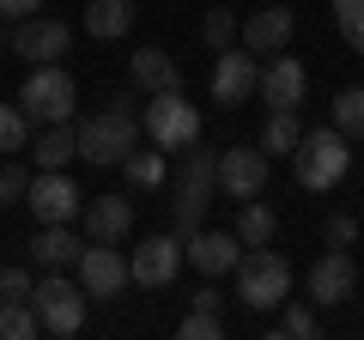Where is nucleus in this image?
Returning <instances> with one entry per match:
<instances>
[{
  "mask_svg": "<svg viewBox=\"0 0 364 340\" xmlns=\"http://www.w3.org/2000/svg\"><path fill=\"white\" fill-rule=\"evenodd\" d=\"M73 97L79 92H73V79H67V67L61 61H43V67H31L18 104H25L31 122H73Z\"/></svg>",
  "mask_w": 364,
  "mask_h": 340,
  "instance_id": "7",
  "label": "nucleus"
},
{
  "mask_svg": "<svg viewBox=\"0 0 364 340\" xmlns=\"http://www.w3.org/2000/svg\"><path fill=\"white\" fill-rule=\"evenodd\" d=\"M219 188L231 201H255L267 188V152H261V140L255 146H225L219 152Z\"/></svg>",
  "mask_w": 364,
  "mask_h": 340,
  "instance_id": "10",
  "label": "nucleus"
},
{
  "mask_svg": "<svg viewBox=\"0 0 364 340\" xmlns=\"http://www.w3.org/2000/svg\"><path fill=\"white\" fill-rule=\"evenodd\" d=\"M219 183V158H207V146H182L176 170H170V188H176V201H170V225H176V237H195L200 231V213H207V188Z\"/></svg>",
  "mask_w": 364,
  "mask_h": 340,
  "instance_id": "2",
  "label": "nucleus"
},
{
  "mask_svg": "<svg viewBox=\"0 0 364 340\" xmlns=\"http://www.w3.org/2000/svg\"><path fill=\"white\" fill-rule=\"evenodd\" d=\"M182 237L170 231V237H146L140 249H134L128 262H134V286H146V292H164L170 280H176V267H182Z\"/></svg>",
  "mask_w": 364,
  "mask_h": 340,
  "instance_id": "11",
  "label": "nucleus"
},
{
  "mask_svg": "<svg viewBox=\"0 0 364 340\" xmlns=\"http://www.w3.org/2000/svg\"><path fill=\"white\" fill-rule=\"evenodd\" d=\"M25 207L37 213L43 225H73L79 213H85V188H79L67 170H37V176H31Z\"/></svg>",
  "mask_w": 364,
  "mask_h": 340,
  "instance_id": "8",
  "label": "nucleus"
},
{
  "mask_svg": "<svg viewBox=\"0 0 364 340\" xmlns=\"http://www.w3.org/2000/svg\"><path fill=\"white\" fill-rule=\"evenodd\" d=\"M279 334H286V340H316V334H322V316H316L310 304H286V322H279Z\"/></svg>",
  "mask_w": 364,
  "mask_h": 340,
  "instance_id": "29",
  "label": "nucleus"
},
{
  "mask_svg": "<svg viewBox=\"0 0 364 340\" xmlns=\"http://www.w3.org/2000/svg\"><path fill=\"white\" fill-rule=\"evenodd\" d=\"M140 134H146V128H140V116H134V97L116 92L104 116L79 122V158L97 164V170H109V164H122V158L140 146Z\"/></svg>",
  "mask_w": 364,
  "mask_h": 340,
  "instance_id": "1",
  "label": "nucleus"
},
{
  "mask_svg": "<svg viewBox=\"0 0 364 340\" xmlns=\"http://www.w3.org/2000/svg\"><path fill=\"white\" fill-rule=\"evenodd\" d=\"M43 334V316L31 310V298H0V340H31Z\"/></svg>",
  "mask_w": 364,
  "mask_h": 340,
  "instance_id": "25",
  "label": "nucleus"
},
{
  "mask_svg": "<svg viewBox=\"0 0 364 340\" xmlns=\"http://www.w3.org/2000/svg\"><path fill=\"white\" fill-rule=\"evenodd\" d=\"M31 195V170L25 164H6L0 170V207H13V201H25Z\"/></svg>",
  "mask_w": 364,
  "mask_h": 340,
  "instance_id": "32",
  "label": "nucleus"
},
{
  "mask_svg": "<svg viewBox=\"0 0 364 340\" xmlns=\"http://www.w3.org/2000/svg\"><path fill=\"white\" fill-rule=\"evenodd\" d=\"M85 298L91 292L79 286V280H67V267H49V280L31 292V310L43 316L49 334H79V328H85Z\"/></svg>",
  "mask_w": 364,
  "mask_h": 340,
  "instance_id": "5",
  "label": "nucleus"
},
{
  "mask_svg": "<svg viewBox=\"0 0 364 340\" xmlns=\"http://www.w3.org/2000/svg\"><path fill=\"white\" fill-rule=\"evenodd\" d=\"M328 243L352 249V243H358V219H352V213H334V219H328Z\"/></svg>",
  "mask_w": 364,
  "mask_h": 340,
  "instance_id": "33",
  "label": "nucleus"
},
{
  "mask_svg": "<svg viewBox=\"0 0 364 340\" xmlns=\"http://www.w3.org/2000/svg\"><path fill=\"white\" fill-rule=\"evenodd\" d=\"M182 249H188V262L200 267V280L237 274V262L249 255V243L237 231H195V237H182Z\"/></svg>",
  "mask_w": 364,
  "mask_h": 340,
  "instance_id": "12",
  "label": "nucleus"
},
{
  "mask_svg": "<svg viewBox=\"0 0 364 340\" xmlns=\"http://www.w3.org/2000/svg\"><path fill=\"white\" fill-rule=\"evenodd\" d=\"M346 43H352V49H358V55H364V25H358V31H352V37H346Z\"/></svg>",
  "mask_w": 364,
  "mask_h": 340,
  "instance_id": "37",
  "label": "nucleus"
},
{
  "mask_svg": "<svg viewBox=\"0 0 364 340\" xmlns=\"http://www.w3.org/2000/svg\"><path fill=\"white\" fill-rule=\"evenodd\" d=\"M358 292V267H352V249H328L322 262L310 267V298L316 304H346Z\"/></svg>",
  "mask_w": 364,
  "mask_h": 340,
  "instance_id": "15",
  "label": "nucleus"
},
{
  "mask_svg": "<svg viewBox=\"0 0 364 340\" xmlns=\"http://www.w3.org/2000/svg\"><path fill=\"white\" fill-rule=\"evenodd\" d=\"M273 231H279V213L261 207V201H243V213H237V237H243L249 249H261V243H273Z\"/></svg>",
  "mask_w": 364,
  "mask_h": 340,
  "instance_id": "26",
  "label": "nucleus"
},
{
  "mask_svg": "<svg viewBox=\"0 0 364 340\" xmlns=\"http://www.w3.org/2000/svg\"><path fill=\"white\" fill-rule=\"evenodd\" d=\"M261 97H267V110H298L304 104V61L267 55V67H261Z\"/></svg>",
  "mask_w": 364,
  "mask_h": 340,
  "instance_id": "18",
  "label": "nucleus"
},
{
  "mask_svg": "<svg viewBox=\"0 0 364 340\" xmlns=\"http://www.w3.org/2000/svg\"><path fill=\"white\" fill-rule=\"evenodd\" d=\"M85 243H79L67 225H43V237H31V262L37 267H79Z\"/></svg>",
  "mask_w": 364,
  "mask_h": 340,
  "instance_id": "21",
  "label": "nucleus"
},
{
  "mask_svg": "<svg viewBox=\"0 0 364 340\" xmlns=\"http://www.w3.org/2000/svg\"><path fill=\"white\" fill-rule=\"evenodd\" d=\"M146 140L164 146V152H182V146L200 140V110L188 104L182 92H152V104H146Z\"/></svg>",
  "mask_w": 364,
  "mask_h": 340,
  "instance_id": "6",
  "label": "nucleus"
},
{
  "mask_svg": "<svg viewBox=\"0 0 364 340\" xmlns=\"http://www.w3.org/2000/svg\"><path fill=\"white\" fill-rule=\"evenodd\" d=\"M261 92V67L249 49H219V67H213V97H219L225 110L243 104V97Z\"/></svg>",
  "mask_w": 364,
  "mask_h": 340,
  "instance_id": "14",
  "label": "nucleus"
},
{
  "mask_svg": "<svg viewBox=\"0 0 364 340\" xmlns=\"http://www.w3.org/2000/svg\"><path fill=\"white\" fill-rule=\"evenodd\" d=\"M291 164H298V183L310 188V195H328V188H340V176L352 170V134H340V128L304 134L298 152H291Z\"/></svg>",
  "mask_w": 364,
  "mask_h": 340,
  "instance_id": "3",
  "label": "nucleus"
},
{
  "mask_svg": "<svg viewBox=\"0 0 364 340\" xmlns=\"http://www.w3.org/2000/svg\"><path fill=\"white\" fill-rule=\"evenodd\" d=\"M176 334H182V340H219V334H225V328H219V310H188Z\"/></svg>",
  "mask_w": 364,
  "mask_h": 340,
  "instance_id": "31",
  "label": "nucleus"
},
{
  "mask_svg": "<svg viewBox=\"0 0 364 340\" xmlns=\"http://www.w3.org/2000/svg\"><path fill=\"white\" fill-rule=\"evenodd\" d=\"M128 231H134V201L128 195L85 201V243H122Z\"/></svg>",
  "mask_w": 364,
  "mask_h": 340,
  "instance_id": "16",
  "label": "nucleus"
},
{
  "mask_svg": "<svg viewBox=\"0 0 364 340\" xmlns=\"http://www.w3.org/2000/svg\"><path fill=\"white\" fill-rule=\"evenodd\" d=\"M31 292L37 286H31L25 267H0V298H31Z\"/></svg>",
  "mask_w": 364,
  "mask_h": 340,
  "instance_id": "34",
  "label": "nucleus"
},
{
  "mask_svg": "<svg viewBox=\"0 0 364 340\" xmlns=\"http://www.w3.org/2000/svg\"><path fill=\"white\" fill-rule=\"evenodd\" d=\"M128 25H134V0H85V31L97 43L128 37Z\"/></svg>",
  "mask_w": 364,
  "mask_h": 340,
  "instance_id": "22",
  "label": "nucleus"
},
{
  "mask_svg": "<svg viewBox=\"0 0 364 340\" xmlns=\"http://www.w3.org/2000/svg\"><path fill=\"white\" fill-rule=\"evenodd\" d=\"M334 128L352 134V140H364V85H346L334 97Z\"/></svg>",
  "mask_w": 364,
  "mask_h": 340,
  "instance_id": "28",
  "label": "nucleus"
},
{
  "mask_svg": "<svg viewBox=\"0 0 364 340\" xmlns=\"http://www.w3.org/2000/svg\"><path fill=\"white\" fill-rule=\"evenodd\" d=\"M291 31H298L291 6H261V13L243 18V43H249L255 55H279V49H291Z\"/></svg>",
  "mask_w": 364,
  "mask_h": 340,
  "instance_id": "17",
  "label": "nucleus"
},
{
  "mask_svg": "<svg viewBox=\"0 0 364 340\" xmlns=\"http://www.w3.org/2000/svg\"><path fill=\"white\" fill-rule=\"evenodd\" d=\"M200 37H207V49H231V43H237V18L225 13V6H213L207 25H200Z\"/></svg>",
  "mask_w": 364,
  "mask_h": 340,
  "instance_id": "30",
  "label": "nucleus"
},
{
  "mask_svg": "<svg viewBox=\"0 0 364 340\" xmlns=\"http://www.w3.org/2000/svg\"><path fill=\"white\" fill-rule=\"evenodd\" d=\"M298 140H304L298 110H267V128H261V152H267V158H291V152H298Z\"/></svg>",
  "mask_w": 364,
  "mask_h": 340,
  "instance_id": "24",
  "label": "nucleus"
},
{
  "mask_svg": "<svg viewBox=\"0 0 364 340\" xmlns=\"http://www.w3.org/2000/svg\"><path fill=\"white\" fill-rule=\"evenodd\" d=\"M0 152H6V158L31 152V116H25V104H0Z\"/></svg>",
  "mask_w": 364,
  "mask_h": 340,
  "instance_id": "27",
  "label": "nucleus"
},
{
  "mask_svg": "<svg viewBox=\"0 0 364 340\" xmlns=\"http://www.w3.org/2000/svg\"><path fill=\"white\" fill-rule=\"evenodd\" d=\"M43 13V0H0V18H13V25H18V18H37Z\"/></svg>",
  "mask_w": 364,
  "mask_h": 340,
  "instance_id": "36",
  "label": "nucleus"
},
{
  "mask_svg": "<svg viewBox=\"0 0 364 340\" xmlns=\"http://www.w3.org/2000/svg\"><path fill=\"white\" fill-rule=\"evenodd\" d=\"M122 176H128V188H158V183H170L164 146H134V152L122 158Z\"/></svg>",
  "mask_w": 364,
  "mask_h": 340,
  "instance_id": "23",
  "label": "nucleus"
},
{
  "mask_svg": "<svg viewBox=\"0 0 364 340\" xmlns=\"http://www.w3.org/2000/svg\"><path fill=\"white\" fill-rule=\"evenodd\" d=\"M67 158H79V128H67V122H43V134L31 140V164H37V170H67Z\"/></svg>",
  "mask_w": 364,
  "mask_h": 340,
  "instance_id": "20",
  "label": "nucleus"
},
{
  "mask_svg": "<svg viewBox=\"0 0 364 340\" xmlns=\"http://www.w3.org/2000/svg\"><path fill=\"white\" fill-rule=\"evenodd\" d=\"M73 274H79V286H85L91 298H104V304L116 298V292H128V286H134V262L122 255L116 243H85V255H79Z\"/></svg>",
  "mask_w": 364,
  "mask_h": 340,
  "instance_id": "9",
  "label": "nucleus"
},
{
  "mask_svg": "<svg viewBox=\"0 0 364 340\" xmlns=\"http://www.w3.org/2000/svg\"><path fill=\"white\" fill-rule=\"evenodd\" d=\"M237 298L249 304V316L255 310H279V304L291 298V262L279 255V249H249L243 262H237Z\"/></svg>",
  "mask_w": 364,
  "mask_h": 340,
  "instance_id": "4",
  "label": "nucleus"
},
{
  "mask_svg": "<svg viewBox=\"0 0 364 340\" xmlns=\"http://www.w3.org/2000/svg\"><path fill=\"white\" fill-rule=\"evenodd\" d=\"M334 18H340V31L352 37V31L364 25V0H334Z\"/></svg>",
  "mask_w": 364,
  "mask_h": 340,
  "instance_id": "35",
  "label": "nucleus"
},
{
  "mask_svg": "<svg viewBox=\"0 0 364 340\" xmlns=\"http://www.w3.org/2000/svg\"><path fill=\"white\" fill-rule=\"evenodd\" d=\"M67 49H73V37H67L61 18H18V25H13V55H18V61H31V67L61 61Z\"/></svg>",
  "mask_w": 364,
  "mask_h": 340,
  "instance_id": "13",
  "label": "nucleus"
},
{
  "mask_svg": "<svg viewBox=\"0 0 364 340\" xmlns=\"http://www.w3.org/2000/svg\"><path fill=\"white\" fill-rule=\"evenodd\" d=\"M128 73H134V85H140V92H182V67L170 61L158 43H152V49H134Z\"/></svg>",
  "mask_w": 364,
  "mask_h": 340,
  "instance_id": "19",
  "label": "nucleus"
}]
</instances>
